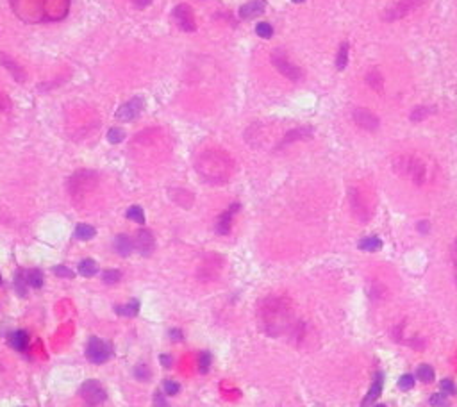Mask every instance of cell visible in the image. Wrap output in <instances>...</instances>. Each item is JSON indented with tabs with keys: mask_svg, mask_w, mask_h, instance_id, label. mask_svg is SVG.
<instances>
[{
	"mask_svg": "<svg viewBox=\"0 0 457 407\" xmlns=\"http://www.w3.org/2000/svg\"><path fill=\"white\" fill-rule=\"evenodd\" d=\"M54 273L57 275V277H66V279H72V277H74V271L70 270L68 266H63V265L55 266Z\"/></svg>",
	"mask_w": 457,
	"mask_h": 407,
	"instance_id": "obj_41",
	"label": "cell"
},
{
	"mask_svg": "<svg viewBox=\"0 0 457 407\" xmlns=\"http://www.w3.org/2000/svg\"><path fill=\"white\" fill-rule=\"evenodd\" d=\"M350 206H352V211H354V215L357 216L361 221H366L370 218V209L366 207V204L363 202V198H361V195H359V191H355V190H350Z\"/></svg>",
	"mask_w": 457,
	"mask_h": 407,
	"instance_id": "obj_14",
	"label": "cell"
},
{
	"mask_svg": "<svg viewBox=\"0 0 457 407\" xmlns=\"http://www.w3.org/2000/svg\"><path fill=\"white\" fill-rule=\"evenodd\" d=\"M125 137V133H123L122 129H118V127H113V129H109L108 131V141L109 143H113V145H116V143H120Z\"/></svg>",
	"mask_w": 457,
	"mask_h": 407,
	"instance_id": "obj_35",
	"label": "cell"
},
{
	"mask_svg": "<svg viewBox=\"0 0 457 407\" xmlns=\"http://www.w3.org/2000/svg\"><path fill=\"white\" fill-rule=\"evenodd\" d=\"M133 4L138 7V9H145L147 5L152 4V0H133Z\"/></svg>",
	"mask_w": 457,
	"mask_h": 407,
	"instance_id": "obj_45",
	"label": "cell"
},
{
	"mask_svg": "<svg viewBox=\"0 0 457 407\" xmlns=\"http://www.w3.org/2000/svg\"><path fill=\"white\" fill-rule=\"evenodd\" d=\"M173 18H175V24L179 25V29L184 30V32H193V30L197 29L195 16H193V9L188 4L175 5V9H173Z\"/></svg>",
	"mask_w": 457,
	"mask_h": 407,
	"instance_id": "obj_9",
	"label": "cell"
},
{
	"mask_svg": "<svg viewBox=\"0 0 457 407\" xmlns=\"http://www.w3.org/2000/svg\"><path fill=\"white\" fill-rule=\"evenodd\" d=\"M143 108H145V100L141 97H134L123 106H120L118 111H116V118L122 120V122H133L134 118L139 116Z\"/></svg>",
	"mask_w": 457,
	"mask_h": 407,
	"instance_id": "obj_10",
	"label": "cell"
},
{
	"mask_svg": "<svg viewBox=\"0 0 457 407\" xmlns=\"http://www.w3.org/2000/svg\"><path fill=\"white\" fill-rule=\"evenodd\" d=\"M9 345L18 352H24L27 349V345H29V334L25 330H16L9 336Z\"/></svg>",
	"mask_w": 457,
	"mask_h": 407,
	"instance_id": "obj_19",
	"label": "cell"
},
{
	"mask_svg": "<svg viewBox=\"0 0 457 407\" xmlns=\"http://www.w3.org/2000/svg\"><path fill=\"white\" fill-rule=\"evenodd\" d=\"M295 4H302V2H305V0H293Z\"/></svg>",
	"mask_w": 457,
	"mask_h": 407,
	"instance_id": "obj_49",
	"label": "cell"
},
{
	"mask_svg": "<svg viewBox=\"0 0 457 407\" xmlns=\"http://www.w3.org/2000/svg\"><path fill=\"white\" fill-rule=\"evenodd\" d=\"M25 273H27V282H29V286H32V288H41V286H43V273H41L40 270L32 268V270H27Z\"/></svg>",
	"mask_w": 457,
	"mask_h": 407,
	"instance_id": "obj_29",
	"label": "cell"
},
{
	"mask_svg": "<svg viewBox=\"0 0 457 407\" xmlns=\"http://www.w3.org/2000/svg\"><path fill=\"white\" fill-rule=\"evenodd\" d=\"M291 320H293V309L286 298L271 297L265 300L261 307V324L270 336H279L290 329Z\"/></svg>",
	"mask_w": 457,
	"mask_h": 407,
	"instance_id": "obj_2",
	"label": "cell"
},
{
	"mask_svg": "<svg viewBox=\"0 0 457 407\" xmlns=\"http://www.w3.org/2000/svg\"><path fill=\"white\" fill-rule=\"evenodd\" d=\"M99 271V265L93 259H84L79 263V273L82 277H93Z\"/></svg>",
	"mask_w": 457,
	"mask_h": 407,
	"instance_id": "obj_27",
	"label": "cell"
},
{
	"mask_svg": "<svg viewBox=\"0 0 457 407\" xmlns=\"http://www.w3.org/2000/svg\"><path fill=\"white\" fill-rule=\"evenodd\" d=\"M0 63L4 64L5 68L9 70L11 74H13V77L18 81V82H22V81H25V75H24V72H22V68L18 66V64L13 61V59H9V57H5L4 54H0Z\"/></svg>",
	"mask_w": 457,
	"mask_h": 407,
	"instance_id": "obj_22",
	"label": "cell"
},
{
	"mask_svg": "<svg viewBox=\"0 0 457 407\" xmlns=\"http://www.w3.org/2000/svg\"><path fill=\"white\" fill-rule=\"evenodd\" d=\"M197 170L206 181L223 182L229 179L232 172V161L225 152L220 150H207L197 161Z\"/></svg>",
	"mask_w": 457,
	"mask_h": 407,
	"instance_id": "obj_3",
	"label": "cell"
},
{
	"mask_svg": "<svg viewBox=\"0 0 457 407\" xmlns=\"http://www.w3.org/2000/svg\"><path fill=\"white\" fill-rule=\"evenodd\" d=\"M271 64H273V66H275V68L279 70L280 74L284 75L286 79H290V81H293V82H296V81L302 79V70L291 63L290 59H288V55H286L284 50L279 49V50H273V52H271Z\"/></svg>",
	"mask_w": 457,
	"mask_h": 407,
	"instance_id": "obj_6",
	"label": "cell"
},
{
	"mask_svg": "<svg viewBox=\"0 0 457 407\" xmlns=\"http://www.w3.org/2000/svg\"><path fill=\"white\" fill-rule=\"evenodd\" d=\"M448 395H445V393H436V395H432L430 397V406L432 407H448Z\"/></svg>",
	"mask_w": 457,
	"mask_h": 407,
	"instance_id": "obj_36",
	"label": "cell"
},
{
	"mask_svg": "<svg viewBox=\"0 0 457 407\" xmlns=\"http://www.w3.org/2000/svg\"><path fill=\"white\" fill-rule=\"evenodd\" d=\"M418 229L422 232H427L429 229H430V225H429V221H420V225H418Z\"/></svg>",
	"mask_w": 457,
	"mask_h": 407,
	"instance_id": "obj_47",
	"label": "cell"
},
{
	"mask_svg": "<svg viewBox=\"0 0 457 407\" xmlns=\"http://www.w3.org/2000/svg\"><path fill=\"white\" fill-rule=\"evenodd\" d=\"M134 246H136V250L139 254L148 257L154 252V248H156V241H154L152 232L147 231V229H139L136 238H134Z\"/></svg>",
	"mask_w": 457,
	"mask_h": 407,
	"instance_id": "obj_12",
	"label": "cell"
},
{
	"mask_svg": "<svg viewBox=\"0 0 457 407\" xmlns=\"http://www.w3.org/2000/svg\"><path fill=\"white\" fill-rule=\"evenodd\" d=\"M366 84H368L372 89H375V91H382V88H384L382 74H380L377 68L370 70L368 74H366Z\"/></svg>",
	"mask_w": 457,
	"mask_h": 407,
	"instance_id": "obj_21",
	"label": "cell"
},
{
	"mask_svg": "<svg viewBox=\"0 0 457 407\" xmlns=\"http://www.w3.org/2000/svg\"><path fill=\"white\" fill-rule=\"evenodd\" d=\"M374 407H388V406H382V404H378V406H374Z\"/></svg>",
	"mask_w": 457,
	"mask_h": 407,
	"instance_id": "obj_50",
	"label": "cell"
},
{
	"mask_svg": "<svg viewBox=\"0 0 457 407\" xmlns=\"http://www.w3.org/2000/svg\"><path fill=\"white\" fill-rule=\"evenodd\" d=\"M9 106H11L9 98L4 97V95H0V111H5V109L9 108Z\"/></svg>",
	"mask_w": 457,
	"mask_h": 407,
	"instance_id": "obj_46",
	"label": "cell"
},
{
	"mask_svg": "<svg viewBox=\"0 0 457 407\" xmlns=\"http://www.w3.org/2000/svg\"><path fill=\"white\" fill-rule=\"evenodd\" d=\"M170 334H172V339H173V341H177V339L182 338V336H181V330H175V329H173Z\"/></svg>",
	"mask_w": 457,
	"mask_h": 407,
	"instance_id": "obj_48",
	"label": "cell"
},
{
	"mask_svg": "<svg viewBox=\"0 0 457 407\" xmlns=\"http://www.w3.org/2000/svg\"><path fill=\"white\" fill-rule=\"evenodd\" d=\"M114 250H116L118 255L127 257V255L134 250V241L131 240L127 234H118L114 238Z\"/></svg>",
	"mask_w": 457,
	"mask_h": 407,
	"instance_id": "obj_17",
	"label": "cell"
},
{
	"mask_svg": "<svg viewBox=\"0 0 457 407\" xmlns=\"http://www.w3.org/2000/svg\"><path fill=\"white\" fill-rule=\"evenodd\" d=\"M127 218H129V220L136 221V223H139V225H143V223H145V213H143V209L139 206L129 207Z\"/></svg>",
	"mask_w": 457,
	"mask_h": 407,
	"instance_id": "obj_31",
	"label": "cell"
},
{
	"mask_svg": "<svg viewBox=\"0 0 457 407\" xmlns=\"http://www.w3.org/2000/svg\"><path fill=\"white\" fill-rule=\"evenodd\" d=\"M86 357L89 363L102 364L111 357V345L102 341L100 338H91L86 347Z\"/></svg>",
	"mask_w": 457,
	"mask_h": 407,
	"instance_id": "obj_7",
	"label": "cell"
},
{
	"mask_svg": "<svg viewBox=\"0 0 457 407\" xmlns=\"http://www.w3.org/2000/svg\"><path fill=\"white\" fill-rule=\"evenodd\" d=\"M209 368H211V355H209V352H200V355H198V370H200V373H207Z\"/></svg>",
	"mask_w": 457,
	"mask_h": 407,
	"instance_id": "obj_33",
	"label": "cell"
},
{
	"mask_svg": "<svg viewBox=\"0 0 457 407\" xmlns=\"http://www.w3.org/2000/svg\"><path fill=\"white\" fill-rule=\"evenodd\" d=\"M11 5L25 22H54L66 16L70 0H11Z\"/></svg>",
	"mask_w": 457,
	"mask_h": 407,
	"instance_id": "obj_1",
	"label": "cell"
},
{
	"mask_svg": "<svg viewBox=\"0 0 457 407\" xmlns=\"http://www.w3.org/2000/svg\"><path fill=\"white\" fill-rule=\"evenodd\" d=\"M81 397L86 400V404L89 406H99L102 404L106 398H108V393L102 388V384L99 380H86V382L81 386Z\"/></svg>",
	"mask_w": 457,
	"mask_h": 407,
	"instance_id": "obj_8",
	"label": "cell"
},
{
	"mask_svg": "<svg viewBox=\"0 0 457 407\" xmlns=\"http://www.w3.org/2000/svg\"><path fill=\"white\" fill-rule=\"evenodd\" d=\"M0 284H2V275H0Z\"/></svg>",
	"mask_w": 457,
	"mask_h": 407,
	"instance_id": "obj_51",
	"label": "cell"
},
{
	"mask_svg": "<svg viewBox=\"0 0 457 407\" xmlns=\"http://www.w3.org/2000/svg\"><path fill=\"white\" fill-rule=\"evenodd\" d=\"M154 406L156 407H168L166 400H164V395H162L161 391H156V395H154Z\"/></svg>",
	"mask_w": 457,
	"mask_h": 407,
	"instance_id": "obj_42",
	"label": "cell"
},
{
	"mask_svg": "<svg viewBox=\"0 0 457 407\" xmlns=\"http://www.w3.org/2000/svg\"><path fill=\"white\" fill-rule=\"evenodd\" d=\"M27 286H29V282H27V273H25V270H18L15 273L16 293L20 295V297H25V295H27Z\"/></svg>",
	"mask_w": 457,
	"mask_h": 407,
	"instance_id": "obj_25",
	"label": "cell"
},
{
	"mask_svg": "<svg viewBox=\"0 0 457 407\" xmlns=\"http://www.w3.org/2000/svg\"><path fill=\"white\" fill-rule=\"evenodd\" d=\"M134 375H136V379H138V380H148L152 373H150V370H148L145 364H138V366L134 368Z\"/></svg>",
	"mask_w": 457,
	"mask_h": 407,
	"instance_id": "obj_39",
	"label": "cell"
},
{
	"mask_svg": "<svg viewBox=\"0 0 457 407\" xmlns=\"http://www.w3.org/2000/svg\"><path fill=\"white\" fill-rule=\"evenodd\" d=\"M434 113H436L434 106H418L411 111V122H422V120H425Z\"/></svg>",
	"mask_w": 457,
	"mask_h": 407,
	"instance_id": "obj_23",
	"label": "cell"
},
{
	"mask_svg": "<svg viewBox=\"0 0 457 407\" xmlns=\"http://www.w3.org/2000/svg\"><path fill=\"white\" fill-rule=\"evenodd\" d=\"M352 118H354V122L357 123L359 127L364 129V131H377L378 125H380L377 114H374L370 109H364V108L354 109Z\"/></svg>",
	"mask_w": 457,
	"mask_h": 407,
	"instance_id": "obj_11",
	"label": "cell"
},
{
	"mask_svg": "<svg viewBox=\"0 0 457 407\" xmlns=\"http://www.w3.org/2000/svg\"><path fill=\"white\" fill-rule=\"evenodd\" d=\"M393 168H395V172L397 173L409 177L414 184H418V186L423 184L425 179H427V166H425L418 157H413V156L395 157Z\"/></svg>",
	"mask_w": 457,
	"mask_h": 407,
	"instance_id": "obj_4",
	"label": "cell"
},
{
	"mask_svg": "<svg viewBox=\"0 0 457 407\" xmlns=\"http://www.w3.org/2000/svg\"><path fill=\"white\" fill-rule=\"evenodd\" d=\"M416 379H420L422 382H432L434 380V370L429 364H422L416 370Z\"/></svg>",
	"mask_w": 457,
	"mask_h": 407,
	"instance_id": "obj_30",
	"label": "cell"
},
{
	"mask_svg": "<svg viewBox=\"0 0 457 407\" xmlns=\"http://www.w3.org/2000/svg\"><path fill=\"white\" fill-rule=\"evenodd\" d=\"M398 388L403 389V391L413 389L414 388V377H413V375H409V373L402 375V377H400V380H398Z\"/></svg>",
	"mask_w": 457,
	"mask_h": 407,
	"instance_id": "obj_38",
	"label": "cell"
},
{
	"mask_svg": "<svg viewBox=\"0 0 457 407\" xmlns=\"http://www.w3.org/2000/svg\"><path fill=\"white\" fill-rule=\"evenodd\" d=\"M95 234H97V231L91 225H88V223H79V225L75 227V238H79L81 241L91 240Z\"/></svg>",
	"mask_w": 457,
	"mask_h": 407,
	"instance_id": "obj_28",
	"label": "cell"
},
{
	"mask_svg": "<svg viewBox=\"0 0 457 407\" xmlns=\"http://www.w3.org/2000/svg\"><path fill=\"white\" fill-rule=\"evenodd\" d=\"M116 313H118L120 316H129V318H133V316H136V314L139 313V302L138 300H131V302H127L125 305H118V307H116Z\"/></svg>",
	"mask_w": 457,
	"mask_h": 407,
	"instance_id": "obj_24",
	"label": "cell"
},
{
	"mask_svg": "<svg viewBox=\"0 0 457 407\" xmlns=\"http://www.w3.org/2000/svg\"><path fill=\"white\" fill-rule=\"evenodd\" d=\"M162 389H164V393H166V395L173 397V395H177V393H179L181 386H179L177 382H173V380H164V382H162Z\"/></svg>",
	"mask_w": 457,
	"mask_h": 407,
	"instance_id": "obj_40",
	"label": "cell"
},
{
	"mask_svg": "<svg viewBox=\"0 0 457 407\" xmlns=\"http://www.w3.org/2000/svg\"><path fill=\"white\" fill-rule=\"evenodd\" d=\"M311 136H313V131H311L309 127L293 129V131H290V133L284 136V139H282V143H280V147L290 145V143H293V141H298V139H305V137H311Z\"/></svg>",
	"mask_w": 457,
	"mask_h": 407,
	"instance_id": "obj_18",
	"label": "cell"
},
{
	"mask_svg": "<svg viewBox=\"0 0 457 407\" xmlns=\"http://www.w3.org/2000/svg\"><path fill=\"white\" fill-rule=\"evenodd\" d=\"M120 279H122V273L118 270H106L102 273V280L106 284H116Z\"/></svg>",
	"mask_w": 457,
	"mask_h": 407,
	"instance_id": "obj_34",
	"label": "cell"
},
{
	"mask_svg": "<svg viewBox=\"0 0 457 407\" xmlns=\"http://www.w3.org/2000/svg\"><path fill=\"white\" fill-rule=\"evenodd\" d=\"M266 9V2L265 0H252V2H246L240 7V16L243 20H252L257 18L265 13Z\"/></svg>",
	"mask_w": 457,
	"mask_h": 407,
	"instance_id": "obj_13",
	"label": "cell"
},
{
	"mask_svg": "<svg viewBox=\"0 0 457 407\" xmlns=\"http://www.w3.org/2000/svg\"><path fill=\"white\" fill-rule=\"evenodd\" d=\"M240 209V206L238 204H232L229 209H227L225 213H221V216L218 218L216 221V232L221 236H225L231 232V227H232V216H234V213Z\"/></svg>",
	"mask_w": 457,
	"mask_h": 407,
	"instance_id": "obj_16",
	"label": "cell"
},
{
	"mask_svg": "<svg viewBox=\"0 0 457 407\" xmlns=\"http://www.w3.org/2000/svg\"><path fill=\"white\" fill-rule=\"evenodd\" d=\"M427 0H395L382 11L384 22H397V20L405 18L407 15L420 9Z\"/></svg>",
	"mask_w": 457,
	"mask_h": 407,
	"instance_id": "obj_5",
	"label": "cell"
},
{
	"mask_svg": "<svg viewBox=\"0 0 457 407\" xmlns=\"http://www.w3.org/2000/svg\"><path fill=\"white\" fill-rule=\"evenodd\" d=\"M359 248L364 252H377L382 248V240L378 236H368L359 241Z\"/></svg>",
	"mask_w": 457,
	"mask_h": 407,
	"instance_id": "obj_20",
	"label": "cell"
},
{
	"mask_svg": "<svg viewBox=\"0 0 457 407\" xmlns=\"http://www.w3.org/2000/svg\"><path fill=\"white\" fill-rule=\"evenodd\" d=\"M347 64H349V43L345 41V43H341L338 55H336V68L341 72V70L347 68Z\"/></svg>",
	"mask_w": 457,
	"mask_h": 407,
	"instance_id": "obj_26",
	"label": "cell"
},
{
	"mask_svg": "<svg viewBox=\"0 0 457 407\" xmlns=\"http://www.w3.org/2000/svg\"><path fill=\"white\" fill-rule=\"evenodd\" d=\"M439 388H441V393H445L448 397H452V395L457 393V386L450 380V379H443L441 384H439Z\"/></svg>",
	"mask_w": 457,
	"mask_h": 407,
	"instance_id": "obj_37",
	"label": "cell"
},
{
	"mask_svg": "<svg viewBox=\"0 0 457 407\" xmlns=\"http://www.w3.org/2000/svg\"><path fill=\"white\" fill-rule=\"evenodd\" d=\"M452 261H454V270H456V284H457V238L452 246Z\"/></svg>",
	"mask_w": 457,
	"mask_h": 407,
	"instance_id": "obj_43",
	"label": "cell"
},
{
	"mask_svg": "<svg viewBox=\"0 0 457 407\" xmlns=\"http://www.w3.org/2000/svg\"><path fill=\"white\" fill-rule=\"evenodd\" d=\"M382 384H384L382 373H377V375H375V380L372 382V388L368 389L366 397L363 398L361 407H374L375 400H377V398L380 397V393H382Z\"/></svg>",
	"mask_w": 457,
	"mask_h": 407,
	"instance_id": "obj_15",
	"label": "cell"
},
{
	"mask_svg": "<svg viewBox=\"0 0 457 407\" xmlns=\"http://www.w3.org/2000/svg\"><path fill=\"white\" fill-rule=\"evenodd\" d=\"M159 361H161V364L164 368H170V366H172V357H170L168 353H162L161 357H159Z\"/></svg>",
	"mask_w": 457,
	"mask_h": 407,
	"instance_id": "obj_44",
	"label": "cell"
},
{
	"mask_svg": "<svg viewBox=\"0 0 457 407\" xmlns=\"http://www.w3.org/2000/svg\"><path fill=\"white\" fill-rule=\"evenodd\" d=\"M256 32H257V36H259V38L270 39L271 36H273V27H271L268 22H261V24H257Z\"/></svg>",
	"mask_w": 457,
	"mask_h": 407,
	"instance_id": "obj_32",
	"label": "cell"
}]
</instances>
